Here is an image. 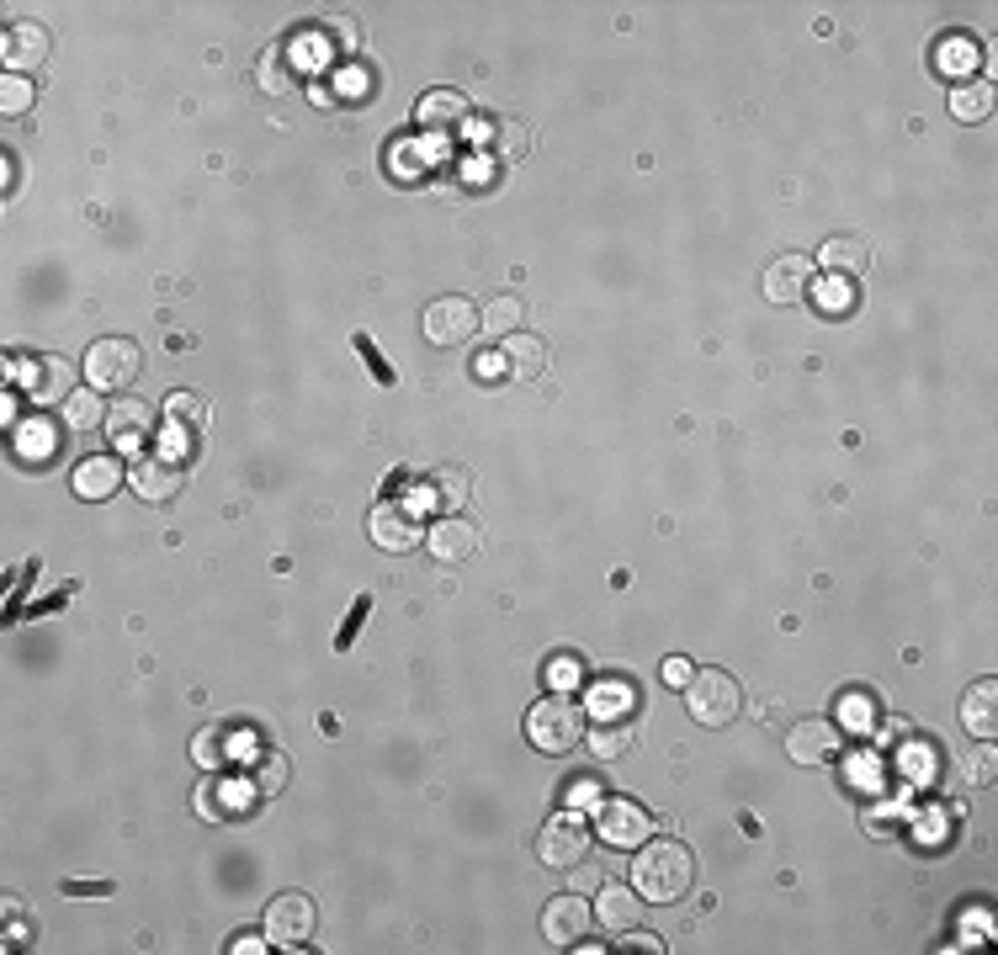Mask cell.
<instances>
[{
	"label": "cell",
	"mask_w": 998,
	"mask_h": 955,
	"mask_svg": "<svg viewBox=\"0 0 998 955\" xmlns=\"http://www.w3.org/2000/svg\"><path fill=\"white\" fill-rule=\"evenodd\" d=\"M585 744H589V753L595 759H621V753L632 749V727H621V722H600V727H589L585 733Z\"/></svg>",
	"instance_id": "obj_30"
},
{
	"label": "cell",
	"mask_w": 998,
	"mask_h": 955,
	"mask_svg": "<svg viewBox=\"0 0 998 955\" xmlns=\"http://www.w3.org/2000/svg\"><path fill=\"white\" fill-rule=\"evenodd\" d=\"M574 675H580V669H574V658H558V664H552V684H569Z\"/></svg>",
	"instance_id": "obj_47"
},
{
	"label": "cell",
	"mask_w": 998,
	"mask_h": 955,
	"mask_svg": "<svg viewBox=\"0 0 998 955\" xmlns=\"http://www.w3.org/2000/svg\"><path fill=\"white\" fill-rule=\"evenodd\" d=\"M43 54H48V33H43L37 22H11V27H5L0 59H5V69H11V74L37 69V65H43Z\"/></svg>",
	"instance_id": "obj_15"
},
{
	"label": "cell",
	"mask_w": 998,
	"mask_h": 955,
	"mask_svg": "<svg viewBox=\"0 0 998 955\" xmlns=\"http://www.w3.org/2000/svg\"><path fill=\"white\" fill-rule=\"evenodd\" d=\"M962 727L966 733H977L983 744L998 733V684L994 680H977L962 695Z\"/></svg>",
	"instance_id": "obj_20"
},
{
	"label": "cell",
	"mask_w": 998,
	"mask_h": 955,
	"mask_svg": "<svg viewBox=\"0 0 998 955\" xmlns=\"http://www.w3.org/2000/svg\"><path fill=\"white\" fill-rule=\"evenodd\" d=\"M123 478H128V473L117 468V457H85V462L74 468L69 483H74V494H80V499H112Z\"/></svg>",
	"instance_id": "obj_21"
},
{
	"label": "cell",
	"mask_w": 998,
	"mask_h": 955,
	"mask_svg": "<svg viewBox=\"0 0 998 955\" xmlns=\"http://www.w3.org/2000/svg\"><path fill=\"white\" fill-rule=\"evenodd\" d=\"M16 457L22 462H54L59 457V425H48V419H27V425H16Z\"/></svg>",
	"instance_id": "obj_23"
},
{
	"label": "cell",
	"mask_w": 998,
	"mask_h": 955,
	"mask_svg": "<svg viewBox=\"0 0 998 955\" xmlns=\"http://www.w3.org/2000/svg\"><path fill=\"white\" fill-rule=\"evenodd\" d=\"M845 727H856V733L871 727V701H865V695H850V701H845Z\"/></svg>",
	"instance_id": "obj_42"
},
{
	"label": "cell",
	"mask_w": 998,
	"mask_h": 955,
	"mask_svg": "<svg viewBox=\"0 0 998 955\" xmlns=\"http://www.w3.org/2000/svg\"><path fill=\"white\" fill-rule=\"evenodd\" d=\"M0 106H5V117L27 112V106H33V85H27L22 74H5V85H0Z\"/></svg>",
	"instance_id": "obj_37"
},
{
	"label": "cell",
	"mask_w": 998,
	"mask_h": 955,
	"mask_svg": "<svg viewBox=\"0 0 998 955\" xmlns=\"http://www.w3.org/2000/svg\"><path fill=\"white\" fill-rule=\"evenodd\" d=\"M627 945H638V951H664L658 934H632V929H627Z\"/></svg>",
	"instance_id": "obj_48"
},
{
	"label": "cell",
	"mask_w": 998,
	"mask_h": 955,
	"mask_svg": "<svg viewBox=\"0 0 998 955\" xmlns=\"http://www.w3.org/2000/svg\"><path fill=\"white\" fill-rule=\"evenodd\" d=\"M356 350H362V361H367V367L378 372V382H393V367L382 361V356H378V345L367 341V335H356Z\"/></svg>",
	"instance_id": "obj_40"
},
{
	"label": "cell",
	"mask_w": 998,
	"mask_h": 955,
	"mask_svg": "<svg viewBox=\"0 0 998 955\" xmlns=\"http://www.w3.org/2000/svg\"><path fill=\"white\" fill-rule=\"evenodd\" d=\"M309 934H313V902L303 891H276L272 902H266V940L282 945V951H292Z\"/></svg>",
	"instance_id": "obj_6"
},
{
	"label": "cell",
	"mask_w": 998,
	"mask_h": 955,
	"mask_svg": "<svg viewBox=\"0 0 998 955\" xmlns=\"http://www.w3.org/2000/svg\"><path fill=\"white\" fill-rule=\"evenodd\" d=\"M649 828H654V818L638 807V802H611V807H600V839L606 844H643L649 839Z\"/></svg>",
	"instance_id": "obj_17"
},
{
	"label": "cell",
	"mask_w": 998,
	"mask_h": 955,
	"mask_svg": "<svg viewBox=\"0 0 998 955\" xmlns=\"http://www.w3.org/2000/svg\"><path fill=\"white\" fill-rule=\"evenodd\" d=\"M787 753H792L796 764H824V759H834L839 753V727L834 722H796L792 738H787Z\"/></svg>",
	"instance_id": "obj_16"
},
{
	"label": "cell",
	"mask_w": 998,
	"mask_h": 955,
	"mask_svg": "<svg viewBox=\"0 0 998 955\" xmlns=\"http://www.w3.org/2000/svg\"><path fill=\"white\" fill-rule=\"evenodd\" d=\"M425 546L436 552V563H468V557L479 552V531H473V520H462V515H441V520L431 526Z\"/></svg>",
	"instance_id": "obj_14"
},
{
	"label": "cell",
	"mask_w": 998,
	"mask_h": 955,
	"mask_svg": "<svg viewBox=\"0 0 998 955\" xmlns=\"http://www.w3.org/2000/svg\"><path fill=\"white\" fill-rule=\"evenodd\" d=\"M255 80H261V91H272V96H287L298 74H292V59H287V54H282V48L272 43V48L261 54V69H255Z\"/></svg>",
	"instance_id": "obj_29"
},
{
	"label": "cell",
	"mask_w": 998,
	"mask_h": 955,
	"mask_svg": "<svg viewBox=\"0 0 998 955\" xmlns=\"http://www.w3.org/2000/svg\"><path fill=\"white\" fill-rule=\"evenodd\" d=\"M223 749H229V733L223 727H207V733H197V744H192V753H197V764H223Z\"/></svg>",
	"instance_id": "obj_36"
},
{
	"label": "cell",
	"mask_w": 998,
	"mask_h": 955,
	"mask_svg": "<svg viewBox=\"0 0 998 955\" xmlns=\"http://www.w3.org/2000/svg\"><path fill=\"white\" fill-rule=\"evenodd\" d=\"M824 261L828 272L834 276H856V272H865V261H871V250H865L861 239H850V234H839V239H828L824 244Z\"/></svg>",
	"instance_id": "obj_25"
},
{
	"label": "cell",
	"mask_w": 998,
	"mask_h": 955,
	"mask_svg": "<svg viewBox=\"0 0 998 955\" xmlns=\"http://www.w3.org/2000/svg\"><path fill=\"white\" fill-rule=\"evenodd\" d=\"M250 791H255V785H234V791H223V781H213V785L197 791V813H203L207 822L234 818V802H250Z\"/></svg>",
	"instance_id": "obj_26"
},
{
	"label": "cell",
	"mask_w": 998,
	"mask_h": 955,
	"mask_svg": "<svg viewBox=\"0 0 998 955\" xmlns=\"http://www.w3.org/2000/svg\"><path fill=\"white\" fill-rule=\"evenodd\" d=\"M638 913H643V897H638V887H606L595 891V919L606 923L611 934H627L632 923H638Z\"/></svg>",
	"instance_id": "obj_19"
},
{
	"label": "cell",
	"mask_w": 998,
	"mask_h": 955,
	"mask_svg": "<svg viewBox=\"0 0 998 955\" xmlns=\"http://www.w3.org/2000/svg\"><path fill=\"white\" fill-rule=\"evenodd\" d=\"M690 675H696V669H690L686 658H664V684H675V690H686V684H690Z\"/></svg>",
	"instance_id": "obj_43"
},
{
	"label": "cell",
	"mask_w": 998,
	"mask_h": 955,
	"mask_svg": "<svg viewBox=\"0 0 998 955\" xmlns=\"http://www.w3.org/2000/svg\"><path fill=\"white\" fill-rule=\"evenodd\" d=\"M972 65H977V43H972V37H945V43H940V69H945V74H972Z\"/></svg>",
	"instance_id": "obj_34"
},
{
	"label": "cell",
	"mask_w": 998,
	"mask_h": 955,
	"mask_svg": "<svg viewBox=\"0 0 998 955\" xmlns=\"http://www.w3.org/2000/svg\"><path fill=\"white\" fill-rule=\"evenodd\" d=\"M972 785H988L994 781V749H977V759H972V775H966Z\"/></svg>",
	"instance_id": "obj_44"
},
{
	"label": "cell",
	"mask_w": 998,
	"mask_h": 955,
	"mask_svg": "<svg viewBox=\"0 0 998 955\" xmlns=\"http://www.w3.org/2000/svg\"><path fill=\"white\" fill-rule=\"evenodd\" d=\"M287 781V759H266V764H261V775H255V791H276V785Z\"/></svg>",
	"instance_id": "obj_41"
},
{
	"label": "cell",
	"mask_w": 998,
	"mask_h": 955,
	"mask_svg": "<svg viewBox=\"0 0 998 955\" xmlns=\"http://www.w3.org/2000/svg\"><path fill=\"white\" fill-rule=\"evenodd\" d=\"M632 684H621V680H600L595 684V695H589V712L600 716V722H617L621 712H632Z\"/></svg>",
	"instance_id": "obj_28"
},
{
	"label": "cell",
	"mask_w": 998,
	"mask_h": 955,
	"mask_svg": "<svg viewBox=\"0 0 998 955\" xmlns=\"http://www.w3.org/2000/svg\"><path fill=\"white\" fill-rule=\"evenodd\" d=\"M468 117V96L462 91H431L420 102V128H457Z\"/></svg>",
	"instance_id": "obj_24"
},
{
	"label": "cell",
	"mask_w": 998,
	"mask_h": 955,
	"mask_svg": "<svg viewBox=\"0 0 998 955\" xmlns=\"http://www.w3.org/2000/svg\"><path fill=\"white\" fill-rule=\"evenodd\" d=\"M686 706L701 727H727L744 706V695H738V680L727 669H696L686 684Z\"/></svg>",
	"instance_id": "obj_3"
},
{
	"label": "cell",
	"mask_w": 998,
	"mask_h": 955,
	"mask_svg": "<svg viewBox=\"0 0 998 955\" xmlns=\"http://www.w3.org/2000/svg\"><path fill=\"white\" fill-rule=\"evenodd\" d=\"M818 303H824V313H850L856 308V281L850 276H828L818 287Z\"/></svg>",
	"instance_id": "obj_35"
},
{
	"label": "cell",
	"mask_w": 998,
	"mask_h": 955,
	"mask_svg": "<svg viewBox=\"0 0 998 955\" xmlns=\"http://www.w3.org/2000/svg\"><path fill=\"white\" fill-rule=\"evenodd\" d=\"M367 537H372L382 552H410V546L420 542V520H414L410 505L382 499V505H372V515H367Z\"/></svg>",
	"instance_id": "obj_9"
},
{
	"label": "cell",
	"mask_w": 998,
	"mask_h": 955,
	"mask_svg": "<svg viewBox=\"0 0 998 955\" xmlns=\"http://www.w3.org/2000/svg\"><path fill=\"white\" fill-rule=\"evenodd\" d=\"M138 377V345L134 341H96L85 350V382L96 388V393H117V388H128Z\"/></svg>",
	"instance_id": "obj_5"
},
{
	"label": "cell",
	"mask_w": 998,
	"mask_h": 955,
	"mask_svg": "<svg viewBox=\"0 0 998 955\" xmlns=\"http://www.w3.org/2000/svg\"><path fill=\"white\" fill-rule=\"evenodd\" d=\"M431 494H436L441 515H457V505L468 499V473L462 468H441V473L431 478Z\"/></svg>",
	"instance_id": "obj_31"
},
{
	"label": "cell",
	"mask_w": 998,
	"mask_h": 955,
	"mask_svg": "<svg viewBox=\"0 0 998 955\" xmlns=\"http://www.w3.org/2000/svg\"><path fill=\"white\" fill-rule=\"evenodd\" d=\"M585 929H589L585 891H558L548 908H542V940L548 945H580Z\"/></svg>",
	"instance_id": "obj_11"
},
{
	"label": "cell",
	"mask_w": 998,
	"mask_h": 955,
	"mask_svg": "<svg viewBox=\"0 0 998 955\" xmlns=\"http://www.w3.org/2000/svg\"><path fill=\"white\" fill-rule=\"evenodd\" d=\"M585 733H589V716L574 695H548V701H537L526 712V738H531V749L542 753H569Z\"/></svg>",
	"instance_id": "obj_2"
},
{
	"label": "cell",
	"mask_w": 998,
	"mask_h": 955,
	"mask_svg": "<svg viewBox=\"0 0 998 955\" xmlns=\"http://www.w3.org/2000/svg\"><path fill=\"white\" fill-rule=\"evenodd\" d=\"M106 410H102V393H69L65 399V425L69 430H91V425H102Z\"/></svg>",
	"instance_id": "obj_32"
},
{
	"label": "cell",
	"mask_w": 998,
	"mask_h": 955,
	"mask_svg": "<svg viewBox=\"0 0 998 955\" xmlns=\"http://www.w3.org/2000/svg\"><path fill=\"white\" fill-rule=\"evenodd\" d=\"M696 882V860H690L686 844H675V839H658V844H643V854L632 860V887L643 902H658V908H669V902H680Z\"/></svg>",
	"instance_id": "obj_1"
},
{
	"label": "cell",
	"mask_w": 998,
	"mask_h": 955,
	"mask_svg": "<svg viewBox=\"0 0 998 955\" xmlns=\"http://www.w3.org/2000/svg\"><path fill=\"white\" fill-rule=\"evenodd\" d=\"M367 611H372V600L362 595V600H356V611H351V621L341 626V648H351V637H356V626H362V615H367Z\"/></svg>",
	"instance_id": "obj_45"
},
{
	"label": "cell",
	"mask_w": 998,
	"mask_h": 955,
	"mask_svg": "<svg viewBox=\"0 0 998 955\" xmlns=\"http://www.w3.org/2000/svg\"><path fill=\"white\" fill-rule=\"evenodd\" d=\"M203 430H207V399L203 393H192V388L171 393V404H165V436H171L165 446H171V451H165V457H181Z\"/></svg>",
	"instance_id": "obj_10"
},
{
	"label": "cell",
	"mask_w": 998,
	"mask_h": 955,
	"mask_svg": "<svg viewBox=\"0 0 998 955\" xmlns=\"http://www.w3.org/2000/svg\"><path fill=\"white\" fill-rule=\"evenodd\" d=\"M65 891H69V897H74V891H80V897H102V891H112V887H106V882H80V887L65 882Z\"/></svg>",
	"instance_id": "obj_46"
},
{
	"label": "cell",
	"mask_w": 998,
	"mask_h": 955,
	"mask_svg": "<svg viewBox=\"0 0 998 955\" xmlns=\"http://www.w3.org/2000/svg\"><path fill=\"white\" fill-rule=\"evenodd\" d=\"M149 430H154V410L144 399H117L106 410V436H112L117 451H138V446L149 441Z\"/></svg>",
	"instance_id": "obj_12"
},
{
	"label": "cell",
	"mask_w": 998,
	"mask_h": 955,
	"mask_svg": "<svg viewBox=\"0 0 998 955\" xmlns=\"http://www.w3.org/2000/svg\"><path fill=\"white\" fill-rule=\"evenodd\" d=\"M138 499H149V505H160V499H171L175 488H181V468H175V457H138V468L128 473Z\"/></svg>",
	"instance_id": "obj_18"
},
{
	"label": "cell",
	"mask_w": 998,
	"mask_h": 955,
	"mask_svg": "<svg viewBox=\"0 0 998 955\" xmlns=\"http://www.w3.org/2000/svg\"><path fill=\"white\" fill-rule=\"evenodd\" d=\"M335 37H341L345 54H356V27H351V22H335Z\"/></svg>",
	"instance_id": "obj_50"
},
{
	"label": "cell",
	"mask_w": 998,
	"mask_h": 955,
	"mask_svg": "<svg viewBox=\"0 0 998 955\" xmlns=\"http://www.w3.org/2000/svg\"><path fill=\"white\" fill-rule=\"evenodd\" d=\"M606 887V871H600V865H595V860H580V865H574V891H600Z\"/></svg>",
	"instance_id": "obj_39"
},
{
	"label": "cell",
	"mask_w": 998,
	"mask_h": 955,
	"mask_svg": "<svg viewBox=\"0 0 998 955\" xmlns=\"http://www.w3.org/2000/svg\"><path fill=\"white\" fill-rule=\"evenodd\" d=\"M807 287H813V261L807 255H781V261L765 266V298L770 303L792 308L796 298H807Z\"/></svg>",
	"instance_id": "obj_13"
},
{
	"label": "cell",
	"mask_w": 998,
	"mask_h": 955,
	"mask_svg": "<svg viewBox=\"0 0 998 955\" xmlns=\"http://www.w3.org/2000/svg\"><path fill=\"white\" fill-rule=\"evenodd\" d=\"M22 393L33 399L37 410L65 404L69 393H74V367H69L65 356H33V361L22 367Z\"/></svg>",
	"instance_id": "obj_8"
},
{
	"label": "cell",
	"mask_w": 998,
	"mask_h": 955,
	"mask_svg": "<svg viewBox=\"0 0 998 955\" xmlns=\"http://www.w3.org/2000/svg\"><path fill=\"white\" fill-rule=\"evenodd\" d=\"M589 854V822L580 813H558L548 818L542 839H537V860L552 865V871H574L580 860Z\"/></svg>",
	"instance_id": "obj_4"
},
{
	"label": "cell",
	"mask_w": 998,
	"mask_h": 955,
	"mask_svg": "<svg viewBox=\"0 0 998 955\" xmlns=\"http://www.w3.org/2000/svg\"><path fill=\"white\" fill-rule=\"evenodd\" d=\"M500 356H505V372L520 377V382H531V377L548 372V345L537 341V335H511Z\"/></svg>",
	"instance_id": "obj_22"
},
{
	"label": "cell",
	"mask_w": 998,
	"mask_h": 955,
	"mask_svg": "<svg viewBox=\"0 0 998 955\" xmlns=\"http://www.w3.org/2000/svg\"><path fill=\"white\" fill-rule=\"evenodd\" d=\"M494 149H500L505 160H520V154H526V128H520L516 117H505V123L494 128Z\"/></svg>",
	"instance_id": "obj_38"
},
{
	"label": "cell",
	"mask_w": 998,
	"mask_h": 955,
	"mask_svg": "<svg viewBox=\"0 0 998 955\" xmlns=\"http://www.w3.org/2000/svg\"><path fill=\"white\" fill-rule=\"evenodd\" d=\"M483 330L511 341V335L520 330V303H516V298H494V303H489V313H483Z\"/></svg>",
	"instance_id": "obj_33"
},
{
	"label": "cell",
	"mask_w": 998,
	"mask_h": 955,
	"mask_svg": "<svg viewBox=\"0 0 998 955\" xmlns=\"http://www.w3.org/2000/svg\"><path fill=\"white\" fill-rule=\"evenodd\" d=\"M479 308L468 303V298H436V303L425 308V341L431 345H468L479 335Z\"/></svg>",
	"instance_id": "obj_7"
},
{
	"label": "cell",
	"mask_w": 998,
	"mask_h": 955,
	"mask_svg": "<svg viewBox=\"0 0 998 955\" xmlns=\"http://www.w3.org/2000/svg\"><path fill=\"white\" fill-rule=\"evenodd\" d=\"M951 112H956L962 123H983V117L994 112V85H983V80H962V85H956V96H951Z\"/></svg>",
	"instance_id": "obj_27"
},
{
	"label": "cell",
	"mask_w": 998,
	"mask_h": 955,
	"mask_svg": "<svg viewBox=\"0 0 998 955\" xmlns=\"http://www.w3.org/2000/svg\"><path fill=\"white\" fill-rule=\"evenodd\" d=\"M229 951H234V955H261V951H266V945H261V940H255V934H240V940H234V945H229Z\"/></svg>",
	"instance_id": "obj_49"
}]
</instances>
